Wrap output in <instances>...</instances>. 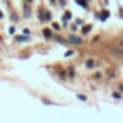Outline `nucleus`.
<instances>
[{"mask_svg": "<svg viewBox=\"0 0 123 123\" xmlns=\"http://www.w3.org/2000/svg\"><path fill=\"white\" fill-rule=\"evenodd\" d=\"M70 41H71L73 43H75V45H80V43H81V39H80L78 36H74V35L70 36Z\"/></svg>", "mask_w": 123, "mask_h": 123, "instance_id": "1", "label": "nucleus"}, {"mask_svg": "<svg viewBox=\"0 0 123 123\" xmlns=\"http://www.w3.org/2000/svg\"><path fill=\"white\" fill-rule=\"evenodd\" d=\"M113 52L117 54L119 56H123V49H119V48H113Z\"/></svg>", "mask_w": 123, "mask_h": 123, "instance_id": "2", "label": "nucleus"}, {"mask_svg": "<svg viewBox=\"0 0 123 123\" xmlns=\"http://www.w3.org/2000/svg\"><path fill=\"white\" fill-rule=\"evenodd\" d=\"M75 2H77L78 5H81L83 7H87V2H86V0H75Z\"/></svg>", "mask_w": 123, "mask_h": 123, "instance_id": "3", "label": "nucleus"}, {"mask_svg": "<svg viewBox=\"0 0 123 123\" xmlns=\"http://www.w3.org/2000/svg\"><path fill=\"white\" fill-rule=\"evenodd\" d=\"M107 18H109V12H106V10L101 12V20H106Z\"/></svg>", "mask_w": 123, "mask_h": 123, "instance_id": "4", "label": "nucleus"}, {"mask_svg": "<svg viewBox=\"0 0 123 123\" xmlns=\"http://www.w3.org/2000/svg\"><path fill=\"white\" fill-rule=\"evenodd\" d=\"M43 33H45V36H46V38H52V35H51L49 29H43Z\"/></svg>", "mask_w": 123, "mask_h": 123, "instance_id": "5", "label": "nucleus"}, {"mask_svg": "<svg viewBox=\"0 0 123 123\" xmlns=\"http://www.w3.org/2000/svg\"><path fill=\"white\" fill-rule=\"evenodd\" d=\"M87 67H88V68H93V67H94V62H93L91 59H88V61H87Z\"/></svg>", "mask_w": 123, "mask_h": 123, "instance_id": "6", "label": "nucleus"}, {"mask_svg": "<svg viewBox=\"0 0 123 123\" xmlns=\"http://www.w3.org/2000/svg\"><path fill=\"white\" fill-rule=\"evenodd\" d=\"M90 29H91V26L88 25V26H86V28L83 29V32H84V33H87V32H90Z\"/></svg>", "mask_w": 123, "mask_h": 123, "instance_id": "7", "label": "nucleus"}, {"mask_svg": "<svg viewBox=\"0 0 123 123\" xmlns=\"http://www.w3.org/2000/svg\"><path fill=\"white\" fill-rule=\"evenodd\" d=\"M16 39H18V41H25V39H26V38H25V36H18V38H16Z\"/></svg>", "mask_w": 123, "mask_h": 123, "instance_id": "8", "label": "nucleus"}, {"mask_svg": "<svg viewBox=\"0 0 123 123\" xmlns=\"http://www.w3.org/2000/svg\"><path fill=\"white\" fill-rule=\"evenodd\" d=\"M70 16H71V15H70V12H67V13H65V19H70Z\"/></svg>", "mask_w": 123, "mask_h": 123, "instance_id": "9", "label": "nucleus"}, {"mask_svg": "<svg viewBox=\"0 0 123 123\" xmlns=\"http://www.w3.org/2000/svg\"><path fill=\"white\" fill-rule=\"evenodd\" d=\"M120 45H122V46H123V41H122V42H120Z\"/></svg>", "mask_w": 123, "mask_h": 123, "instance_id": "10", "label": "nucleus"}, {"mask_svg": "<svg viewBox=\"0 0 123 123\" xmlns=\"http://www.w3.org/2000/svg\"><path fill=\"white\" fill-rule=\"evenodd\" d=\"M29 2H31V0H29Z\"/></svg>", "mask_w": 123, "mask_h": 123, "instance_id": "11", "label": "nucleus"}]
</instances>
